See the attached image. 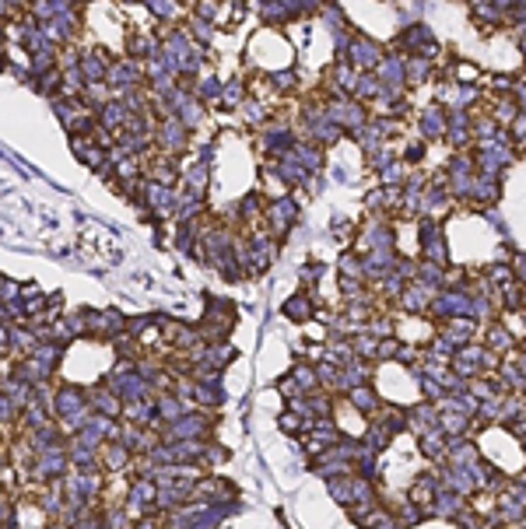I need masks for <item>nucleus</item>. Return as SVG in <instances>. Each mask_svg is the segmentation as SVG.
I'll list each match as a JSON object with an SVG mask.
<instances>
[{
	"mask_svg": "<svg viewBox=\"0 0 526 529\" xmlns=\"http://www.w3.org/2000/svg\"><path fill=\"white\" fill-rule=\"evenodd\" d=\"M64 466H67V456L60 452V449H46V452H39V477H60L64 473Z\"/></svg>",
	"mask_w": 526,
	"mask_h": 529,
	"instance_id": "nucleus-1",
	"label": "nucleus"
},
{
	"mask_svg": "<svg viewBox=\"0 0 526 529\" xmlns=\"http://www.w3.org/2000/svg\"><path fill=\"white\" fill-rule=\"evenodd\" d=\"M53 529H67V526H53Z\"/></svg>",
	"mask_w": 526,
	"mask_h": 529,
	"instance_id": "nucleus-2",
	"label": "nucleus"
}]
</instances>
